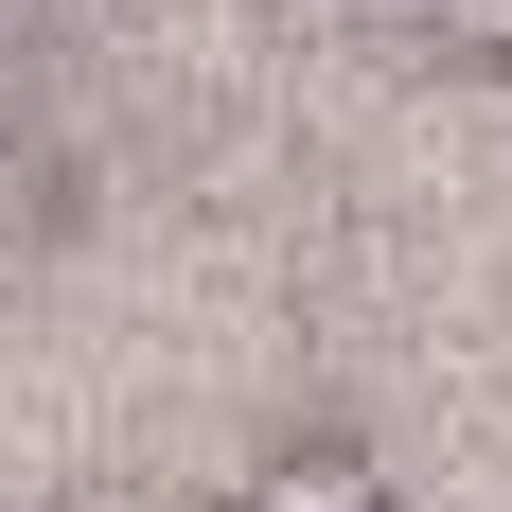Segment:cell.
<instances>
[{
	"label": "cell",
	"instance_id": "1",
	"mask_svg": "<svg viewBox=\"0 0 512 512\" xmlns=\"http://www.w3.org/2000/svg\"><path fill=\"white\" fill-rule=\"evenodd\" d=\"M230 512H389V460H371L354 424H301V442H283Z\"/></svg>",
	"mask_w": 512,
	"mask_h": 512
},
{
	"label": "cell",
	"instance_id": "2",
	"mask_svg": "<svg viewBox=\"0 0 512 512\" xmlns=\"http://www.w3.org/2000/svg\"><path fill=\"white\" fill-rule=\"evenodd\" d=\"M460 36H477V53H495V71H512V0H460Z\"/></svg>",
	"mask_w": 512,
	"mask_h": 512
}]
</instances>
